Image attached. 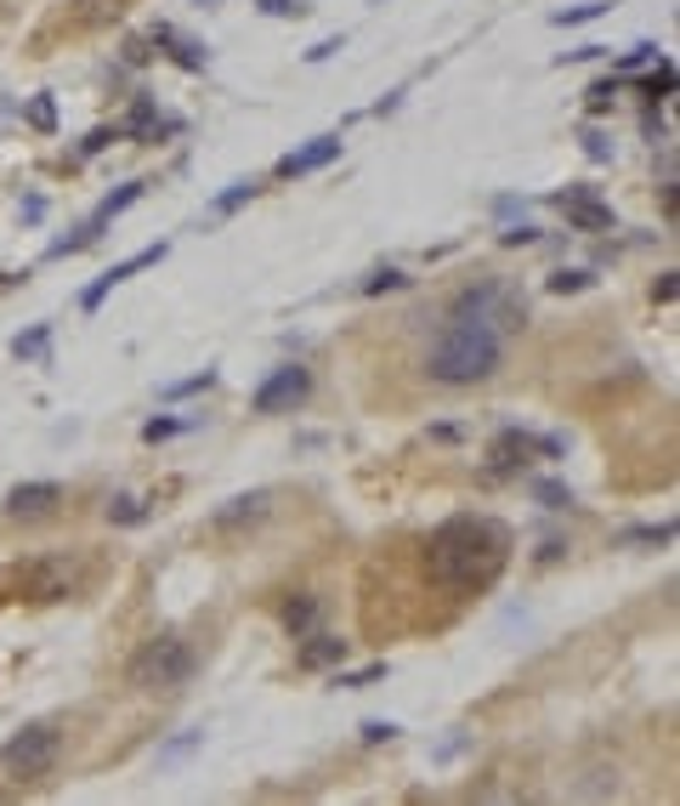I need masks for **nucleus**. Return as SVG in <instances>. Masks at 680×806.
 <instances>
[{
	"label": "nucleus",
	"instance_id": "4468645a",
	"mask_svg": "<svg viewBox=\"0 0 680 806\" xmlns=\"http://www.w3.org/2000/svg\"><path fill=\"white\" fill-rule=\"evenodd\" d=\"M154 40H159V45H171V58H176L182 69H205V58H210L199 40H182V34H176V29H165V23L154 29Z\"/></svg>",
	"mask_w": 680,
	"mask_h": 806
},
{
	"label": "nucleus",
	"instance_id": "b1692460",
	"mask_svg": "<svg viewBox=\"0 0 680 806\" xmlns=\"http://www.w3.org/2000/svg\"><path fill=\"white\" fill-rule=\"evenodd\" d=\"M29 125L34 131H58V103L52 98H29Z\"/></svg>",
	"mask_w": 680,
	"mask_h": 806
},
{
	"label": "nucleus",
	"instance_id": "a878e982",
	"mask_svg": "<svg viewBox=\"0 0 680 806\" xmlns=\"http://www.w3.org/2000/svg\"><path fill=\"white\" fill-rule=\"evenodd\" d=\"M601 12H607V0H590V7H567V12H556L550 23L567 29V23H590V18H601Z\"/></svg>",
	"mask_w": 680,
	"mask_h": 806
},
{
	"label": "nucleus",
	"instance_id": "aec40b11",
	"mask_svg": "<svg viewBox=\"0 0 680 806\" xmlns=\"http://www.w3.org/2000/svg\"><path fill=\"white\" fill-rule=\"evenodd\" d=\"M45 341H52V324H34L29 336L12 341V358H45Z\"/></svg>",
	"mask_w": 680,
	"mask_h": 806
},
{
	"label": "nucleus",
	"instance_id": "1a4fd4ad",
	"mask_svg": "<svg viewBox=\"0 0 680 806\" xmlns=\"http://www.w3.org/2000/svg\"><path fill=\"white\" fill-rule=\"evenodd\" d=\"M329 160H340V136H312L307 149H296V154H284L278 165H272V176H307V171H323Z\"/></svg>",
	"mask_w": 680,
	"mask_h": 806
},
{
	"label": "nucleus",
	"instance_id": "bb28decb",
	"mask_svg": "<svg viewBox=\"0 0 680 806\" xmlns=\"http://www.w3.org/2000/svg\"><path fill=\"white\" fill-rule=\"evenodd\" d=\"M205 387H216V369H199V375H187V381L165 387V398H187V392H205Z\"/></svg>",
	"mask_w": 680,
	"mask_h": 806
},
{
	"label": "nucleus",
	"instance_id": "39448f33",
	"mask_svg": "<svg viewBox=\"0 0 680 806\" xmlns=\"http://www.w3.org/2000/svg\"><path fill=\"white\" fill-rule=\"evenodd\" d=\"M307 392H312V375H307L301 364H284V369H272L267 381L256 387L250 409H256V415H296V409L307 404Z\"/></svg>",
	"mask_w": 680,
	"mask_h": 806
},
{
	"label": "nucleus",
	"instance_id": "7ed1b4c3",
	"mask_svg": "<svg viewBox=\"0 0 680 806\" xmlns=\"http://www.w3.org/2000/svg\"><path fill=\"white\" fill-rule=\"evenodd\" d=\"M187 676H193V647L182 636H154L131 659V687L142 693H176Z\"/></svg>",
	"mask_w": 680,
	"mask_h": 806
},
{
	"label": "nucleus",
	"instance_id": "5701e85b",
	"mask_svg": "<svg viewBox=\"0 0 680 806\" xmlns=\"http://www.w3.org/2000/svg\"><path fill=\"white\" fill-rule=\"evenodd\" d=\"M403 284H409V278H403L398 267H380V273H369V278H363V296H380V290H403Z\"/></svg>",
	"mask_w": 680,
	"mask_h": 806
},
{
	"label": "nucleus",
	"instance_id": "393cba45",
	"mask_svg": "<svg viewBox=\"0 0 680 806\" xmlns=\"http://www.w3.org/2000/svg\"><path fill=\"white\" fill-rule=\"evenodd\" d=\"M256 7H261L267 18H307L312 0H256Z\"/></svg>",
	"mask_w": 680,
	"mask_h": 806
},
{
	"label": "nucleus",
	"instance_id": "9b49d317",
	"mask_svg": "<svg viewBox=\"0 0 680 806\" xmlns=\"http://www.w3.org/2000/svg\"><path fill=\"white\" fill-rule=\"evenodd\" d=\"M52 506H63V489H58V483H18V489L7 494V511H12V517H45Z\"/></svg>",
	"mask_w": 680,
	"mask_h": 806
},
{
	"label": "nucleus",
	"instance_id": "72a5a7b5",
	"mask_svg": "<svg viewBox=\"0 0 680 806\" xmlns=\"http://www.w3.org/2000/svg\"><path fill=\"white\" fill-rule=\"evenodd\" d=\"M674 278H680L674 267H669V273H658V284H652V302H663V307H669V302L680 296V284H674Z\"/></svg>",
	"mask_w": 680,
	"mask_h": 806
},
{
	"label": "nucleus",
	"instance_id": "473e14b6",
	"mask_svg": "<svg viewBox=\"0 0 680 806\" xmlns=\"http://www.w3.org/2000/svg\"><path fill=\"white\" fill-rule=\"evenodd\" d=\"M612 91H618V80H596L585 98H590V114H607L612 109Z\"/></svg>",
	"mask_w": 680,
	"mask_h": 806
},
{
	"label": "nucleus",
	"instance_id": "7c9ffc66",
	"mask_svg": "<svg viewBox=\"0 0 680 806\" xmlns=\"http://www.w3.org/2000/svg\"><path fill=\"white\" fill-rule=\"evenodd\" d=\"M374 682H385V665H369V671H352V676H334V687H374Z\"/></svg>",
	"mask_w": 680,
	"mask_h": 806
},
{
	"label": "nucleus",
	"instance_id": "a211bd4d",
	"mask_svg": "<svg viewBox=\"0 0 680 806\" xmlns=\"http://www.w3.org/2000/svg\"><path fill=\"white\" fill-rule=\"evenodd\" d=\"M109 523H120V529H136V523H148V506H142V500H131V494H120V500H109Z\"/></svg>",
	"mask_w": 680,
	"mask_h": 806
},
{
	"label": "nucleus",
	"instance_id": "f03ea898",
	"mask_svg": "<svg viewBox=\"0 0 680 806\" xmlns=\"http://www.w3.org/2000/svg\"><path fill=\"white\" fill-rule=\"evenodd\" d=\"M499 353H505L499 324L476 318V313H449V329L436 336L425 369H431V381H443V387H471V381H488L499 369Z\"/></svg>",
	"mask_w": 680,
	"mask_h": 806
},
{
	"label": "nucleus",
	"instance_id": "0eeeda50",
	"mask_svg": "<svg viewBox=\"0 0 680 806\" xmlns=\"http://www.w3.org/2000/svg\"><path fill=\"white\" fill-rule=\"evenodd\" d=\"M556 205L567 211V227H578V233H607L612 227V211L590 194V187H561V194H556Z\"/></svg>",
	"mask_w": 680,
	"mask_h": 806
},
{
	"label": "nucleus",
	"instance_id": "4c0bfd02",
	"mask_svg": "<svg viewBox=\"0 0 680 806\" xmlns=\"http://www.w3.org/2000/svg\"><path fill=\"white\" fill-rule=\"evenodd\" d=\"M334 52H340V40H318L312 52H307V63H323V58H334Z\"/></svg>",
	"mask_w": 680,
	"mask_h": 806
},
{
	"label": "nucleus",
	"instance_id": "ddd939ff",
	"mask_svg": "<svg viewBox=\"0 0 680 806\" xmlns=\"http://www.w3.org/2000/svg\"><path fill=\"white\" fill-rule=\"evenodd\" d=\"M347 647H352V642H340V636H307L301 665H307V671H329V665H340V659H347Z\"/></svg>",
	"mask_w": 680,
	"mask_h": 806
},
{
	"label": "nucleus",
	"instance_id": "6ab92c4d",
	"mask_svg": "<svg viewBox=\"0 0 680 806\" xmlns=\"http://www.w3.org/2000/svg\"><path fill=\"white\" fill-rule=\"evenodd\" d=\"M674 540V523H652V529H624L618 545H669Z\"/></svg>",
	"mask_w": 680,
	"mask_h": 806
},
{
	"label": "nucleus",
	"instance_id": "f257e3e1",
	"mask_svg": "<svg viewBox=\"0 0 680 806\" xmlns=\"http://www.w3.org/2000/svg\"><path fill=\"white\" fill-rule=\"evenodd\" d=\"M425 557H431V580L443 591H460V596L494 591L499 574L511 568V529L488 511H465L431 529Z\"/></svg>",
	"mask_w": 680,
	"mask_h": 806
},
{
	"label": "nucleus",
	"instance_id": "58836bf2",
	"mask_svg": "<svg viewBox=\"0 0 680 806\" xmlns=\"http://www.w3.org/2000/svg\"><path fill=\"white\" fill-rule=\"evenodd\" d=\"M109 142H114V131H91V136H85V154H103Z\"/></svg>",
	"mask_w": 680,
	"mask_h": 806
},
{
	"label": "nucleus",
	"instance_id": "2eb2a0df",
	"mask_svg": "<svg viewBox=\"0 0 680 806\" xmlns=\"http://www.w3.org/2000/svg\"><path fill=\"white\" fill-rule=\"evenodd\" d=\"M136 200H142V182H125V187H120V194H109L103 205H96V216L85 222V233H91V239H96V227H103V222H114L120 211H131Z\"/></svg>",
	"mask_w": 680,
	"mask_h": 806
},
{
	"label": "nucleus",
	"instance_id": "9d476101",
	"mask_svg": "<svg viewBox=\"0 0 680 806\" xmlns=\"http://www.w3.org/2000/svg\"><path fill=\"white\" fill-rule=\"evenodd\" d=\"M527 455H539V438H533V432H522V426L499 432V438H494V455H488L494 478H511V471H522V466H527Z\"/></svg>",
	"mask_w": 680,
	"mask_h": 806
},
{
	"label": "nucleus",
	"instance_id": "c756f323",
	"mask_svg": "<svg viewBox=\"0 0 680 806\" xmlns=\"http://www.w3.org/2000/svg\"><path fill=\"white\" fill-rule=\"evenodd\" d=\"M125 131H131V136H148V131H154V103H148V98H142V103L131 109V120H125Z\"/></svg>",
	"mask_w": 680,
	"mask_h": 806
},
{
	"label": "nucleus",
	"instance_id": "dca6fc26",
	"mask_svg": "<svg viewBox=\"0 0 680 806\" xmlns=\"http://www.w3.org/2000/svg\"><path fill=\"white\" fill-rule=\"evenodd\" d=\"M312 625H318V596H289L284 602V631L289 636H312Z\"/></svg>",
	"mask_w": 680,
	"mask_h": 806
},
{
	"label": "nucleus",
	"instance_id": "f8f14e48",
	"mask_svg": "<svg viewBox=\"0 0 680 806\" xmlns=\"http://www.w3.org/2000/svg\"><path fill=\"white\" fill-rule=\"evenodd\" d=\"M267 489H256V494H238V500H227L221 511H216V529H233V523H261L267 517Z\"/></svg>",
	"mask_w": 680,
	"mask_h": 806
},
{
	"label": "nucleus",
	"instance_id": "e433bc0d",
	"mask_svg": "<svg viewBox=\"0 0 680 806\" xmlns=\"http://www.w3.org/2000/svg\"><path fill=\"white\" fill-rule=\"evenodd\" d=\"M499 239H505V245H533V239H539V227L516 222V227H505V233H499Z\"/></svg>",
	"mask_w": 680,
	"mask_h": 806
},
{
	"label": "nucleus",
	"instance_id": "20e7f679",
	"mask_svg": "<svg viewBox=\"0 0 680 806\" xmlns=\"http://www.w3.org/2000/svg\"><path fill=\"white\" fill-rule=\"evenodd\" d=\"M58 749H63L58 727H23L7 749H0V762H7V773H18V778H45L58 767Z\"/></svg>",
	"mask_w": 680,
	"mask_h": 806
},
{
	"label": "nucleus",
	"instance_id": "f704fd0d",
	"mask_svg": "<svg viewBox=\"0 0 680 806\" xmlns=\"http://www.w3.org/2000/svg\"><path fill=\"white\" fill-rule=\"evenodd\" d=\"M358 733H363V744H392V738H398V727H392V722H363Z\"/></svg>",
	"mask_w": 680,
	"mask_h": 806
},
{
	"label": "nucleus",
	"instance_id": "cd10ccee",
	"mask_svg": "<svg viewBox=\"0 0 680 806\" xmlns=\"http://www.w3.org/2000/svg\"><path fill=\"white\" fill-rule=\"evenodd\" d=\"M245 200H256V182H233V187H227V194L216 200V211L227 216V211H238V205H245Z\"/></svg>",
	"mask_w": 680,
	"mask_h": 806
},
{
	"label": "nucleus",
	"instance_id": "c9c22d12",
	"mask_svg": "<svg viewBox=\"0 0 680 806\" xmlns=\"http://www.w3.org/2000/svg\"><path fill=\"white\" fill-rule=\"evenodd\" d=\"M585 154H590V160H612V142H607V136H601L596 125L585 131Z\"/></svg>",
	"mask_w": 680,
	"mask_h": 806
},
{
	"label": "nucleus",
	"instance_id": "423d86ee",
	"mask_svg": "<svg viewBox=\"0 0 680 806\" xmlns=\"http://www.w3.org/2000/svg\"><path fill=\"white\" fill-rule=\"evenodd\" d=\"M74 585H80V568L69 557H45V562L23 568V596H34V602H63V596H74Z\"/></svg>",
	"mask_w": 680,
	"mask_h": 806
},
{
	"label": "nucleus",
	"instance_id": "ea45409f",
	"mask_svg": "<svg viewBox=\"0 0 680 806\" xmlns=\"http://www.w3.org/2000/svg\"><path fill=\"white\" fill-rule=\"evenodd\" d=\"M7 284H12V273H0V290H7Z\"/></svg>",
	"mask_w": 680,
	"mask_h": 806
},
{
	"label": "nucleus",
	"instance_id": "c85d7f7f",
	"mask_svg": "<svg viewBox=\"0 0 680 806\" xmlns=\"http://www.w3.org/2000/svg\"><path fill=\"white\" fill-rule=\"evenodd\" d=\"M647 63H658V45H636V52H624V58H618V74H636V69H647Z\"/></svg>",
	"mask_w": 680,
	"mask_h": 806
},
{
	"label": "nucleus",
	"instance_id": "f3484780",
	"mask_svg": "<svg viewBox=\"0 0 680 806\" xmlns=\"http://www.w3.org/2000/svg\"><path fill=\"white\" fill-rule=\"evenodd\" d=\"M674 85H680V74H674V63L669 58H658V69L641 80V91H647V98L652 103H663V98H674Z\"/></svg>",
	"mask_w": 680,
	"mask_h": 806
},
{
	"label": "nucleus",
	"instance_id": "412c9836",
	"mask_svg": "<svg viewBox=\"0 0 680 806\" xmlns=\"http://www.w3.org/2000/svg\"><path fill=\"white\" fill-rule=\"evenodd\" d=\"M590 284H596V278H590L585 267H561V273L550 278V296H578V290H590Z\"/></svg>",
	"mask_w": 680,
	"mask_h": 806
},
{
	"label": "nucleus",
	"instance_id": "6e6552de",
	"mask_svg": "<svg viewBox=\"0 0 680 806\" xmlns=\"http://www.w3.org/2000/svg\"><path fill=\"white\" fill-rule=\"evenodd\" d=\"M165 251H171V245H148V251H136V256H125L120 267H109V273L96 278V284H91L85 296H80V307H85V313H96V307L109 302V290H114V284H125L131 273H142V267H154V262H165Z\"/></svg>",
	"mask_w": 680,
	"mask_h": 806
},
{
	"label": "nucleus",
	"instance_id": "2f4dec72",
	"mask_svg": "<svg viewBox=\"0 0 680 806\" xmlns=\"http://www.w3.org/2000/svg\"><path fill=\"white\" fill-rule=\"evenodd\" d=\"M182 426H187V420H148V426H142V443H165V438L182 432Z\"/></svg>",
	"mask_w": 680,
	"mask_h": 806
},
{
	"label": "nucleus",
	"instance_id": "4be33fe9",
	"mask_svg": "<svg viewBox=\"0 0 680 806\" xmlns=\"http://www.w3.org/2000/svg\"><path fill=\"white\" fill-rule=\"evenodd\" d=\"M533 500L550 506V511H567V506H573V489H567V483H533Z\"/></svg>",
	"mask_w": 680,
	"mask_h": 806
}]
</instances>
